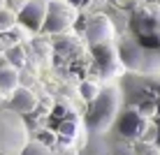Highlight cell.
Returning a JSON list of instances; mask_svg holds the SVG:
<instances>
[{"label":"cell","mask_w":160,"mask_h":155,"mask_svg":"<svg viewBox=\"0 0 160 155\" xmlns=\"http://www.w3.org/2000/svg\"><path fill=\"white\" fill-rule=\"evenodd\" d=\"M63 155H79V153H77V151H74V148H70V151H65Z\"/></svg>","instance_id":"cell-22"},{"label":"cell","mask_w":160,"mask_h":155,"mask_svg":"<svg viewBox=\"0 0 160 155\" xmlns=\"http://www.w3.org/2000/svg\"><path fill=\"white\" fill-rule=\"evenodd\" d=\"M28 143V127L21 114L12 107L0 109V151L7 155H19Z\"/></svg>","instance_id":"cell-3"},{"label":"cell","mask_w":160,"mask_h":155,"mask_svg":"<svg viewBox=\"0 0 160 155\" xmlns=\"http://www.w3.org/2000/svg\"><path fill=\"white\" fill-rule=\"evenodd\" d=\"M68 2H70V5H72V7H77V9H79V7H81V5H84V0H68Z\"/></svg>","instance_id":"cell-20"},{"label":"cell","mask_w":160,"mask_h":155,"mask_svg":"<svg viewBox=\"0 0 160 155\" xmlns=\"http://www.w3.org/2000/svg\"><path fill=\"white\" fill-rule=\"evenodd\" d=\"M144 155H160V148L156 146V143H144Z\"/></svg>","instance_id":"cell-17"},{"label":"cell","mask_w":160,"mask_h":155,"mask_svg":"<svg viewBox=\"0 0 160 155\" xmlns=\"http://www.w3.org/2000/svg\"><path fill=\"white\" fill-rule=\"evenodd\" d=\"M114 155H135V151H132V146H118Z\"/></svg>","instance_id":"cell-18"},{"label":"cell","mask_w":160,"mask_h":155,"mask_svg":"<svg viewBox=\"0 0 160 155\" xmlns=\"http://www.w3.org/2000/svg\"><path fill=\"white\" fill-rule=\"evenodd\" d=\"M156 146L160 148V123H158V127H156Z\"/></svg>","instance_id":"cell-21"},{"label":"cell","mask_w":160,"mask_h":155,"mask_svg":"<svg viewBox=\"0 0 160 155\" xmlns=\"http://www.w3.org/2000/svg\"><path fill=\"white\" fill-rule=\"evenodd\" d=\"M19 155H53V153H51V148H49L47 143H42V141H28L26 148Z\"/></svg>","instance_id":"cell-13"},{"label":"cell","mask_w":160,"mask_h":155,"mask_svg":"<svg viewBox=\"0 0 160 155\" xmlns=\"http://www.w3.org/2000/svg\"><path fill=\"white\" fill-rule=\"evenodd\" d=\"M9 99H12V109L16 114H32L37 109V95L30 90V88H16V90L9 95Z\"/></svg>","instance_id":"cell-10"},{"label":"cell","mask_w":160,"mask_h":155,"mask_svg":"<svg viewBox=\"0 0 160 155\" xmlns=\"http://www.w3.org/2000/svg\"><path fill=\"white\" fill-rule=\"evenodd\" d=\"M58 132H60V137H63V139H68V137L72 139L74 132H77V123H74V120H70V123H63Z\"/></svg>","instance_id":"cell-15"},{"label":"cell","mask_w":160,"mask_h":155,"mask_svg":"<svg viewBox=\"0 0 160 155\" xmlns=\"http://www.w3.org/2000/svg\"><path fill=\"white\" fill-rule=\"evenodd\" d=\"M112 2H118V5H121V2H125V0H112Z\"/></svg>","instance_id":"cell-23"},{"label":"cell","mask_w":160,"mask_h":155,"mask_svg":"<svg viewBox=\"0 0 160 155\" xmlns=\"http://www.w3.org/2000/svg\"><path fill=\"white\" fill-rule=\"evenodd\" d=\"M132 35L146 46L160 49V5H146L132 19Z\"/></svg>","instance_id":"cell-4"},{"label":"cell","mask_w":160,"mask_h":155,"mask_svg":"<svg viewBox=\"0 0 160 155\" xmlns=\"http://www.w3.org/2000/svg\"><path fill=\"white\" fill-rule=\"evenodd\" d=\"M14 23V14L12 12H2L0 14V28H7V26Z\"/></svg>","instance_id":"cell-16"},{"label":"cell","mask_w":160,"mask_h":155,"mask_svg":"<svg viewBox=\"0 0 160 155\" xmlns=\"http://www.w3.org/2000/svg\"><path fill=\"white\" fill-rule=\"evenodd\" d=\"M84 37L88 42V46H98V44H107L116 40V26L109 16L104 14H95L91 21L86 23Z\"/></svg>","instance_id":"cell-8"},{"label":"cell","mask_w":160,"mask_h":155,"mask_svg":"<svg viewBox=\"0 0 160 155\" xmlns=\"http://www.w3.org/2000/svg\"><path fill=\"white\" fill-rule=\"evenodd\" d=\"M91 51H93V58H95L98 70H100L104 76H121L125 72L123 63H121V56H118V46L114 42L91 46Z\"/></svg>","instance_id":"cell-7"},{"label":"cell","mask_w":160,"mask_h":155,"mask_svg":"<svg viewBox=\"0 0 160 155\" xmlns=\"http://www.w3.org/2000/svg\"><path fill=\"white\" fill-rule=\"evenodd\" d=\"M19 88V70L14 67V65H2L0 67V93L2 95H12V93Z\"/></svg>","instance_id":"cell-11"},{"label":"cell","mask_w":160,"mask_h":155,"mask_svg":"<svg viewBox=\"0 0 160 155\" xmlns=\"http://www.w3.org/2000/svg\"><path fill=\"white\" fill-rule=\"evenodd\" d=\"M47 12H49V0H28L16 16L28 30L40 32L44 28V21H47Z\"/></svg>","instance_id":"cell-9"},{"label":"cell","mask_w":160,"mask_h":155,"mask_svg":"<svg viewBox=\"0 0 160 155\" xmlns=\"http://www.w3.org/2000/svg\"><path fill=\"white\" fill-rule=\"evenodd\" d=\"M7 63H9V65H14V67L19 70L21 65L26 63L23 49H21V46H12V49H9V51H7Z\"/></svg>","instance_id":"cell-14"},{"label":"cell","mask_w":160,"mask_h":155,"mask_svg":"<svg viewBox=\"0 0 160 155\" xmlns=\"http://www.w3.org/2000/svg\"><path fill=\"white\" fill-rule=\"evenodd\" d=\"M26 2H28V0H9V5H12V7L16 9V12H19V9H21V7H23V5H26Z\"/></svg>","instance_id":"cell-19"},{"label":"cell","mask_w":160,"mask_h":155,"mask_svg":"<svg viewBox=\"0 0 160 155\" xmlns=\"http://www.w3.org/2000/svg\"><path fill=\"white\" fill-rule=\"evenodd\" d=\"M121 102H123V95H121L118 86H107L100 90V95L88 104L86 111V130L91 134H104L114 123H116V116L121 111Z\"/></svg>","instance_id":"cell-2"},{"label":"cell","mask_w":160,"mask_h":155,"mask_svg":"<svg viewBox=\"0 0 160 155\" xmlns=\"http://www.w3.org/2000/svg\"><path fill=\"white\" fill-rule=\"evenodd\" d=\"M77 16H79V9L72 7L68 0H49V12H47V21H44L42 32L58 35V32L70 30L74 26Z\"/></svg>","instance_id":"cell-5"},{"label":"cell","mask_w":160,"mask_h":155,"mask_svg":"<svg viewBox=\"0 0 160 155\" xmlns=\"http://www.w3.org/2000/svg\"><path fill=\"white\" fill-rule=\"evenodd\" d=\"M118 56L128 72L142 76H160V49L142 44L135 35H128L118 42Z\"/></svg>","instance_id":"cell-1"},{"label":"cell","mask_w":160,"mask_h":155,"mask_svg":"<svg viewBox=\"0 0 160 155\" xmlns=\"http://www.w3.org/2000/svg\"><path fill=\"white\" fill-rule=\"evenodd\" d=\"M100 90H102V88L98 86L95 81H81V86H79V95H81V99L88 102V104L100 95Z\"/></svg>","instance_id":"cell-12"},{"label":"cell","mask_w":160,"mask_h":155,"mask_svg":"<svg viewBox=\"0 0 160 155\" xmlns=\"http://www.w3.org/2000/svg\"><path fill=\"white\" fill-rule=\"evenodd\" d=\"M146 127H148V118L137 107H125L116 116V130L125 139H139V137H144Z\"/></svg>","instance_id":"cell-6"}]
</instances>
